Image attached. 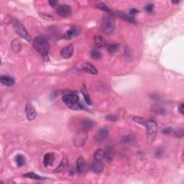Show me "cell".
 Segmentation results:
<instances>
[{
  "mask_svg": "<svg viewBox=\"0 0 184 184\" xmlns=\"http://www.w3.org/2000/svg\"><path fill=\"white\" fill-rule=\"evenodd\" d=\"M33 47L46 61H48L50 45L43 37L38 36L35 38L33 41Z\"/></svg>",
  "mask_w": 184,
  "mask_h": 184,
  "instance_id": "cell-1",
  "label": "cell"
},
{
  "mask_svg": "<svg viewBox=\"0 0 184 184\" xmlns=\"http://www.w3.org/2000/svg\"><path fill=\"white\" fill-rule=\"evenodd\" d=\"M62 100L66 106L73 110L81 109L82 107L81 105L79 104L78 96L75 93H66L63 96Z\"/></svg>",
  "mask_w": 184,
  "mask_h": 184,
  "instance_id": "cell-2",
  "label": "cell"
},
{
  "mask_svg": "<svg viewBox=\"0 0 184 184\" xmlns=\"http://www.w3.org/2000/svg\"><path fill=\"white\" fill-rule=\"evenodd\" d=\"M145 127H146L147 129V135H148V143H153L154 140L155 139L157 133H158V125L154 120H148V121H146Z\"/></svg>",
  "mask_w": 184,
  "mask_h": 184,
  "instance_id": "cell-3",
  "label": "cell"
},
{
  "mask_svg": "<svg viewBox=\"0 0 184 184\" xmlns=\"http://www.w3.org/2000/svg\"><path fill=\"white\" fill-rule=\"evenodd\" d=\"M101 30L104 34L111 35L115 30L114 20L110 17L104 18L101 25Z\"/></svg>",
  "mask_w": 184,
  "mask_h": 184,
  "instance_id": "cell-4",
  "label": "cell"
},
{
  "mask_svg": "<svg viewBox=\"0 0 184 184\" xmlns=\"http://www.w3.org/2000/svg\"><path fill=\"white\" fill-rule=\"evenodd\" d=\"M12 24L14 26V30H15L16 33L19 35L21 38H22L23 39H25L27 41H31V37L29 35V33H28V31L26 30V29L25 28V27L20 22L17 20L13 19L12 20Z\"/></svg>",
  "mask_w": 184,
  "mask_h": 184,
  "instance_id": "cell-5",
  "label": "cell"
},
{
  "mask_svg": "<svg viewBox=\"0 0 184 184\" xmlns=\"http://www.w3.org/2000/svg\"><path fill=\"white\" fill-rule=\"evenodd\" d=\"M87 132L85 130L80 129L77 133L75 134L74 137H73V144L76 145V147H81L84 145L87 140Z\"/></svg>",
  "mask_w": 184,
  "mask_h": 184,
  "instance_id": "cell-6",
  "label": "cell"
},
{
  "mask_svg": "<svg viewBox=\"0 0 184 184\" xmlns=\"http://www.w3.org/2000/svg\"><path fill=\"white\" fill-rule=\"evenodd\" d=\"M93 157H94L95 160H99V161L104 160V161L108 162V163L112 161V157L111 154L108 153V152L103 151L101 149H99L95 152Z\"/></svg>",
  "mask_w": 184,
  "mask_h": 184,
  "instance_id": "cell-7",
  "label": "cell"
},
{
  "mask_svg": "<svg viewBox=\"0 0 184 184\" xmlns=\"http://www.w3.org/2000/svg\"><path fill=\"white\" fill-rule=\"evenodd\" d=\"M57 13L61 17H69L71 16L72 10L71 8L69 6L67 5V4H62L58 7L57 8Z\"/></svg>",
  "mask_w": 184,
  "mask_h": 184,
  "instance_id": "cell-8",
  "label": "cell"
},
{
  "mask_svg": "<svg viewBox=\"0 0 184 184\" xmlns=\"http://www.w3.org/2000/svg\"><path fill=\"white\" fill-rule=\"evenodd\" d=\"M25 112L27 118H28V120H29V121H33V120L35 119L37 116L35 108L30 103L27 104L25 107Z\"/></svg>",
  "mask_w": 184,
  "mask_h": 184,
  "instance_id": "cell-9",
  "label": "cell"
},
{
  "mask_svg": "<svg viewBox=\"0 0 184 184\" xmlns=\"http://www.w3.org/2000/svg\"><path fill=\"white\" fill-rule=\"evenodd\" d=\"M109 130L106 128H101L96 132L94 139L96 142H102L107 138Z\"/></svg>",
  "mask_w": 184,
  "mask_h": 184,
  "instance_id": "cell-10",
  "label": "cell"
},
{
  "mask_svg": "<svg viewBox=\"0 0 184 184\" xmlns=\"http://www.w3.org/2000/svg\"><path fill=\"white\" fill-rule=\"evenodd\" d=\"M73 53V46L72 44L68 45L63 48L61 51V56L65 59H68L72 56Z\"/></svg>",
  "mask_w": 184,
  "mask_h": 184,
  "instance_id": "cell-11",
  "label": "cell"
},
{
  "mask_svg": "<svg viewBox=\"0 0 184 184\" xmlns=\"http://www.w3.org/2000/svg\"><path fill=\"white\" fill-rule=\"evenodd\" d=\"M68 161L66 158L62 159L61 162L60 163L59 165H58L57 168L53 170L55 173H62V172H64L68 169Z\"/></svg>",
  "mask_w": 184,
  "mask_h": 184,
  "instance_id": "cell-12",
  "label": "cell"
},
{
  "mask_svg": "<svg viewBox=\"0 0 184 184\" xmlns=\"http://www.w3.org/2000/svg\"><path fill=\"white\" fill-rule=\"evenodd\" d=\"M95 123L93 121V120H88V119H86V120H83L81 122V123H80V125H81V127H80V129H81V130H85V131H88V130H89L90 129H91L92 127H93V126H94Z\"/></svg>",
  "mask_w": 184,
  "mask_h": 184,
  "instance_id": "cell-13",
  "label": "cell"
},
{
  "mask_svg": "<svg viewBox=\"0 0 184 184\" xmlns=\"http://www.w3.org/2000/svg\"><path fill=\"white\" fill-rule=\"evenodd\" d=\"M76 169L79 173H83L86 170V165L83 158H78L76 161Z\"/></svg>",
  "mask_w": 184,
  "mask_h": 184,
  "instance_id": "cell-14",
  "label": "cell"
},
{
  "mask_svg": "<svg viewBox=\"0 0 184 184\" xmlns=\"http://www.w3.org/2000/svg\"><path fill=\"white\" fill-rule=\"evenodd\" d=\"M55 160V156L53 153H47L43 157V165L46 167L53 165Z\"/></svg>",
  "mask_w": 184,
  "mask_h": 184,
  "instance_id": "cell-15",
  "label": "cell"
},
{
  "mask_svg": "<svg viewBox=\"0 0 184 184\" xmlns=\"http://www.w3.org/2000/svg\"><path fill=\"white\" fill-rule=\"evenodd\" d=\"M83 70L86 73H90V74H97L98 71L93 65H91L89 63H85L83 65Z\"/></svg>",
  "mask_w": 184,
  "mask_h": 184,
  "instance_id": "cell-16",
  "label": "cell"
},
{
  "mask_svg": "<svg viewBox=\"0 0 184 184\" xmlns=\"http://www.w3.org/2000/svg\"><path fill=\"white\" fill-rule=\"evenodd\" d=\"M93 41H94L95 45L99 48H102V47L106 46L107 45L106 39L101 35H95Z\"/></svg>",
  "mask_w": 184,
  "mask_h": 184,
  "instance_id": "cell-17",
  "label": "cell"
},
{
  "mask_svg": "<svg viewBox=\"0 0 184 184\" xmlns=\"http://www.w3.org/2000/svg\"><path fill=\"white\" fill-rule=\"evenodd\" d=\"M91 168L92 170H93L94 172H96V173H101V172H102V170H104V165L103 163H101V161L95 160L92 163Z\"/></svg>",
  "mask_w": 184,
  "mask_h": 184,
  "instance_id": "cell-18",
  "label": "cell"
},
{
  "mask_svg": "<svg viewBox=\"0 0 184 184\" xmlns=\"http://www.w3.org/2000/svg\"><path fill=\"white\" fill-rule=\"evenodd\" d=\"M80 32H81V30L79 28H76V27H73V28H71L69 30L67 31V33H66V36L68 38H74V37L78 36L79 35Z\"/></svg>",
  "mask_w": 184,
  "mask_h": 184,
  "instance_id": "cell-19",
  "label": "cell"
},
{
  "mask_svg": "<svg viewBox=\"0 0 184 184\" xmlns=\"http://www.w3.org/2000/svg\"><path fill=\"white\" fill-rule=\"evenodd\" d=\"M0 81H1V82L3 83V84L8 86H11L14 84V78H12L10 76H1V78H0Z\"/></svg>",
  "mask_w": 184,
  "mask_h": 184,
  "instance_id": "cell-20",
  "label": "cell"
},
{
  "mask_svg": "<svg viewBox=\"0 0 184 184\" xmlns=\"http://www.w3.org/2000/svg\"><path fill=\"white\" fill-rule=\"evenodd\" d=\"M14 160H15V163L17 165V166L19 167L23 166V165H25L26 163L25 158L24 155H20V154L16 155L15 158H14Z\"/></svg>",
  "mask_w": 184,
  "mask_h": 184,
  "instance_id": "cell-21",
  "label": "cell"
},
{
  "mask_svg": "<svg viewBox=\"0 0 184 184\" xmlns=\"http://www.w3.org/2000/svg\"><path fill=\"white\" fill-rule=\"evenodd\" d=\"M11 48L14 53H19L22 48V45L18 40H14V41H13L12 43Z\"/></svg>",
  "mask_w": 184,
  "mask_h": 184,
  "instance_id": "cell-22",
  "label": "cell"
},
{
  "mask_svg": "<svg viewBox=\"0 0 184 184\" xmlns=\"http://www.w3.org/2000/svg\"><path fill=\"white\" fill-rule=\"evenodd\" d=\"M97 8H99V9H101V10L104 11V12H106L109 13L110 14H112V15H114L115 14V12H113L112 10L111 9H110L109 7L106 5L105 3H103V2H101L99 3V4H97Z\"/></svg>",
  "mask_w": 184,
  "mask_h": 184,
  "instance_id": "cell-23",
  "label": "cell"
},
{
  "mask_svg": "<svg viewBox=\"0 0 184 184\" xmlns=\"http://www.w3.org/2000/svg\"><path fill=\"white\" fill-rule=\"evenodd\" d=\"M115 14L118 15L119 17H121L122 19H123L124 20H125V21L130 22H135V19H134L133 17H131L127 16L126 14H125L123 12L117 11L116 13H115Z\"/></svg>",
  "mask_w": 184,
  "mask_h": 184,
  "instance_id": "cell-24",
  "label": "cell"
},
{
  "mask_svg": "<svg viewBox=\"0 0 184 184\" xmlns=\"http://www.w3.org/2000/svg\"><path fill=\"white\" fill-rule=\"evenodd\" d=\"M23 177H25V178L30 179H35V180H42V179L44 178L35 173H28L26 174H24V175H23Z\"/></svg>",
  "mask_w": 184,
  "mask_h": 184,
  "instance_id": "cell-25",
  "label": "cell"
},
{
  "mask_svg": "<svg viewBox=\"0 0 184 184\" xmlns=\"http://www.w3.org/2000/svg\"><path fill=\"white\" fill-rule=\"evenodd\" d=\"M91 56L93 60H98L101 58V53L98 50L93 49L91 52Z\"/></svg>",
  "mask_w": 184,
  "mask_h": 184,
  "instance_id": "cell-26",
  "label": "cell"
},
{
  "mask_svg": "<svg viewBox=\"0 0 184 184\" xmlns=\"http://www.w3.org/2000/svg\"><path fill=\"white\" fill-rule=\"evenodd\" d=\"M133 140V136L132 135H125V136H123L121 139L122 143H123L124 144H129L132 143Z\"/></svg>",
  "mask_w": 184,
  "mask_h": 184,
  "instance_id": "cell-27",
  "label": "cell"
},
{
  "mask_svg": "<svg viewBox=\"0 0 184 184\" xmlns=\"http://www.w3.org/2000/svg\"><path fill=\"white\" fill-rule=\"evenodd\" d=\"M152 111L156 114H163L165 113V109H164L163 107L159 106H154L152 108Z\"/></svg>",
  "mask_w": 184,
  "mask_h": 184,
  "instance_id": "cell-28",
  "label": "cell"
},
{
  "mask_svg": "<svg viewBox=\"0 0 184 184\" xmlns=\"http://www.w3.org/2000/svg\"><path fill=\"white\" fill-rule=\"evenodd\" d=\"M118 49H119V45H117V44L109 45V46L108 48H107V50H108L109 53H116V52L118 51Z\"/></svg>",
  "mask_w": 184,
  "mask_h": 184,
  "instance_id": "cell-29",
  "label": "cell"
},
{
  "mask_svg": "<svg viewBox=\"0 0 184 184\" xmlns=\"http://www.w3.org/2000/svg\"><path fill=\"white\" fill-rule=\"evenodd\" d=\"M81 92H82V94L83 95V97H84L85 101H86V102L87 104L91 105L92 102H91V99H90L89 96H88V93H87V91H86V90H82Z\"/></svg>",
  "mask_w": 184,
  "mask_h": 184,
  "instance_id": "cell-30",
  "label": "cell"
},
{
  "mask_svg": "<svg viewBox=\"0 0 184 184\" xmlns=\"http://www.w3.org/2000/svg\"><path fill=\"white\" fill-rule=\"evenodd\" d=\"M133 120H134V122H135L140 124V125H145V123H146V121H145V120H144L143 118L140 117H133Z\"/></svg>",
  "mask_w": 184,
  "mask_h": 184,
  "instance_id": "cell-31",
  "label": "cell"
},
{
  "mask_svg": "<svg viewBox=\"0 0 184 184\" xmlns=\"http://www.w3.org/2000/svg\"><path fill=\"white\" fill-rule=\"evenodd\" d=\"M183 128L181 127L180 129H178V130H177L176 131H175V136L177 137V138H181L183 137Z\"/></svg>",
  "mask_w": 184,
  "mask_h": 184,
  "instance_id": "cell-32",
  "label": "cell"
},
{
  "mask_svg": "<svg viewBox=\"0 0 184 184\" xmlns=\"http://www.w3.org/2000/svg\"><path fill=\"white\" fill-rule=\"evenodd\" d=\"M106 119L109 120V121L114 122L117 120V117L116 115H107V116L106 117Z\"/></svg>",
  "mask_w": 184,
  "mask_h": 184,
  "instance_id": "cell-33",
  "label": "cell"
},
{
  "mask_svg": "<svg viewBox=\"0 0 184 184\" xmlns=\"http://www.w3.org/2000/svg\"><path fill=\"white\" fill-rule=\"evenodd\" d=\"M153 8H154V5L153 4H148L145 7V9L148 12H151L153 10Z\"/></svg>",
  "mask_w": 184,
  "mask_h": 184,
  "instance_id": "cell-34",
  "label": "cell"
},
{
  "mask_svg": "<svg viewBox=\"0 0 184 184\" xmlns=\"http://www.w3.org/2000/svg\"><path fill=\"white\" fill-rule=\"evenodd\" d=\"M42 17L43 18V19H46V20H53V17L50 16V15H48V14H40Z\"/></svg>",
  "mask_w": 184,
  "mask_h": 184,
  "instance_id": "cell-35",
  "label": "cell"
},
{
  "mask_svg": "<svg viewBox=\"0 0 184 184\" xmlns=\"http://www.w3.org/2000/svg\"><path fill=\"white\" fill-rule=\"evenodd\" d=\"M183 109H184L183 104V103H181V104H180V106H179V107H178V111H179V112L181 114V115H183V114H184Z\"/></svg>",
  "mask_w": 184,
  "mask_h": 184,
  "instance_id": "cell-36",
  "label": "cell"
},
{
  "mask_svg": "<svg viewBox=\"0 0 184 184\" xmlns=\"http://www.w3.org/2000/svg\"><path fill=\"white\" fill-rule=\"evenodd\" d=\"M138 9H132L131 10H130V14H137V13H138Z\"/></svg>",
  "mask_w": 184,
  "mask_h": 184,
  "instance_id": "cell-37",
  "label": "cell"
},
{
  "mask_svg": "<svg viewBox=\"0 0 184 184\" xmlns=\"http://www.w3.org/2000/svg\"><path fill=\"white\" fill-rule=\"evenodd\" d=\"M49 4H51V6L52 7H55L56 5L57 1H49Z\"/></svg>",
  "mask_w": 184,
  "mask_h": 184,
  "instance_id": "cell-38",
  "label": "cell"
},
{
  "mask_svg": "<svg viewBox=\"0 0 184 184\" xmlns=\"http://www.w3.org/2000/svg\"><path fill=\"white\" fill-rule=\"evenodd\" d=\"M170 131H171V129H170V128H166V129H165V130H163V133L164 134H167V133L168 134Z\"/></svg>",
  "mask_w": 184,
  "mask_h": 184,
  "instance_id": "cell-39",
  "label": "cell"
},
{
  "mask_svg": "<svg viewBox=\"0 0 184 184\" xmlns=\"http://www.w3.org/2000/svg\"><path fill=\"white\" fill-rule=\"evenodd\" d=\"M161 155H162V153H161V152H160V150H158V151L156 153V156H160Z\"/></svg>",
  "mask_w": 184,
  "mask_h": 184,
  "instance_id": "cell-40",
  "label": "cell"
},
{
  "mask_svg": "<svg viewBox=\"0 0 184 184\" xmlns=\"http://www.w3.org/2000/svg\"><path fill=\"white\" fill-rule=\"evenodd\" d=\"M179 2H180V1H172L173 4H178Z\"/></svg>",
  "mask_w": 184,
  "mask_h": 184,
  "instance_id": "cell-41",
  "label": "cell"
}]
</instances>
